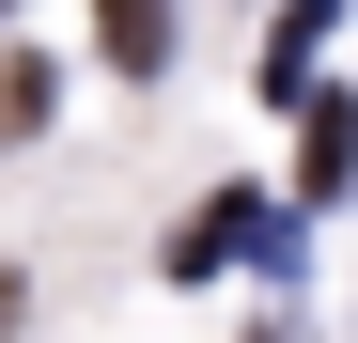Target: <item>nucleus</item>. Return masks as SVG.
<instances>
[{
  "label": "nucleus",
  "instance_id": "f257e3e1",
  "mask_svg": "<svg viewBox=\"0 0 358 343\" xmlns=\"http://www.w3.org/2000/svg\"><path fill=\"white\" fill-rule=\"evenodd\" d=\"M94 31H109V63H125V78L171 63V0H94Z\"/></svg>",
  "mask_w": 358,
  "mask_h": 343
},
{
  "label": "nucleus",
  "instance_id": "f03ea898",
  "mask_svg": "<svg viewBox=\"0 0 358 343\" xmlns=\"http://www.w3.org/2000/svg\"><path fill=\"white\" fill-rule=\"evenodd\" d=\"M312 188H358V94L312 109Z\"/></svg>",
  "mask_w": 358,
  "mask_h": 343
}]
</instances>
